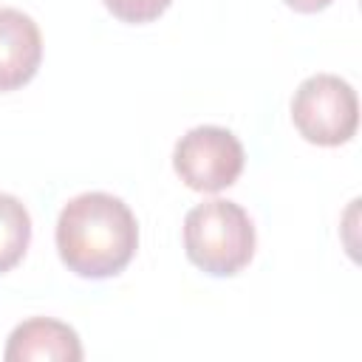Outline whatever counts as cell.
Instances as JSON below:
<instances>
[{
	"label": "cell",
	"instance_id": "9",
	"mask_svg": "<svg viewBox=\"0 0 362 362\" xmlns=\"http://www.w3.org/2000/svg\"><path fill=\"white\" fill-rule=\"evenodd\" d=\"M288 8L294 11H303V14H314V11H322L331 0H283Z\"/></svg>",
	"mask_w": 362,
	"mask_h": 362
},
{
	"label": "cell",
	"instance_id": "5",
	"mask_svg": "<svg viewBox=\"0 0 362 362\" xmlns=\"http://www.w3.org/2000/svg\"><path fill=\"white\" fill-rule=\"evenodd\" d=\"M42 59L40 25L20 8L0 6V93L34 79Z\"/></svg>",
	"mask_w": 362,
	"mask_h": 362
},
{
	"label": "cell",
	"instance_id": "8",
	"mask_svg": "<svg viewBox=\"0 0 362 362\" xmlns=\"http://www.w3.org/2000/svg\"><path fill=\"white\" fill-rule=\"evenodd\" d=\"M170 3L173 0H105L107 11L122 23H150L158 14H164Z\"/></svg>",
	"mask_w": 362,
	"mask_h": 362
},
{
	"label": "cell",
	"instance_id": "1",
	"mask_svg": "<svg viewBox=\"0 0 362 362\" xmlns=\"http://www.w3.org/2000/svg\"><path fill=\"white\" fill-rule=\"evenodd\" d=\"M139 226L130 206L110 192H82L57 218V249L68 272L105 280L136 255Z\"/></svg>",
	"mask_w": 362,
	"mask_h": 362
},
{
	"label": "cell",
	"instance_id": "4",
	"mask_svg": "<svg viewBox=\"0 0 362 362\" xmlns=\"http://www.w3.org/2000/svg\"><path fill=\"white\" fill-rule=\"evenodd\" d=\"M173 167L189 189L221 192L232 187L243 170V144L226 127L198 124L178 139Z\"/></svg>",
	"mask_w": 362,
	"mask_h": 362
},
{
	"label": "cell",
	"instance_id": "2",
	"mask_svg": "<svg viewBox=\"0 0 362 362\" xmlns=\"http://www.w3.org/2000/svg\"><path fill=\"white\" fill-rule=\"evenodd\" d=\"M187 257L212 277H232L255 255V226L246 209L226 198L192 206L184 218Z\"/></svg>",
	"mask_w": 362,
	"mask_h": 362
},
{
	"label": "cell",
	"instance_id": "3",
	"mask_svg": "<svg viewBox=\"0 0 362 362\" xmlns=\"http://www.w3.org/2000/svg\"><path fill=\"white\" fill-rule=\"evenodd\" d=\"M291 119L300 136L320 147L345 144L359 124V102L351 82L337 74H314L300 82L291 99Z\"/></svg>",
	"mask_w": 362,
	"mask_h": 362
},
{
	"label": "cell",
	"instance_id": "6",
	"mask_svg": "<svg viewBox=\"0 0 362 362\" xmlns=\"http://www.w3.org/2000/svg\"><path fill=\"white\" fill-rule=\"evenodd\" d=\"M6 362H79V334L51 317H31L20 322L6 345Z\"/></svg>",
	"mask_w": 362,
	"mask_h": 362
},
{
	"label": "cell",
	"instance_id": "7",
	"mask_svg": "<svg viewBox=\"0 0 362 362\" xmlns=\"http://www.w3.org/2000/svg\"><path fill=\"white\" fill-rule=\"evenodd\" d=\"M31 243V215L17 195L0 192V274L14 269Z\"/></svg>",
	"mask_w": 362,
	"mask_h": 362
}]
</instances>
